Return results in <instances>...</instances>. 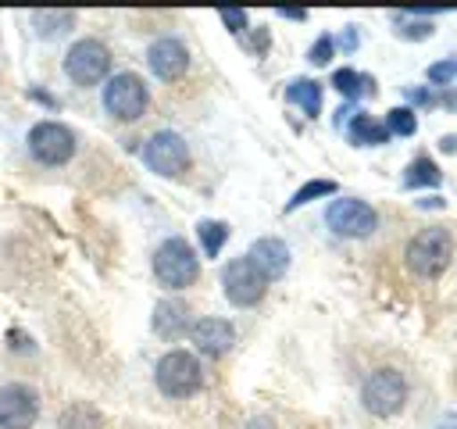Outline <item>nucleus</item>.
Returning a JSON list of instances; mask_svg holds the SVG:
<instances>
[{"label": "nucleus", "instance_id": "nucleus-18", "mask_svg": "<svg viewBox=\"0 0 457 429\" xmlns=\"http://www.w3.org/2000/svg\"><path fill=\"white\" fill-rule=\"evenodd\" d=\"M332 86H336L343 97H350V100H357V97H371V93H375V79H371V75H361V72H353V68H339V72H332Z\"/></svg>", "mask_w": 457, "mask_h": 429}, {"label": "nucleus", "instance_id": "nucleus-14", "mask_svg": "<svg viewBox=\"0 0 457 429\" xmlns=\"http://www.w3.org/2000/svg\"><path fill=\"white\" fill-rule=\"evenodd\" d=\"M246 257L261 268L264 279H278V275H286V268H289V247H286L282 240H275V236L257 240Z\"/></svg>", "mask_w": 457, "mask_h": 429}, {"label": "nucleus", "instance_id": "nucleus-9", "mask_svg": "<svg viewBox=\"0 0 457 429\" xmlns=\"http://www.w3.org/2000/svg\"><path fill=\"white\" fill-rule=\"evenodd\" d=\"M29 150L39 164H64L75 154V132L61 122H39L29 132Z\"/></svg>", "mask_w": 457, "mask_h": 429}, {"label": "nucleus", "instance_id": "nucleus-31", "mask_svg": "<svg viewBox=\"0 0 457 429\" xmlns=\"http://www.w3.org/2000/svg\"><path fill=\"white\" fill-rule=\"evenodd\" d=\"M278 14H282V18H296V21H303V18H307V11H296V7H282Z\"/></svg>", "mask_w": 457, "mask_h": 429}, {"label": "nucleus", "instance_id": "nucleus-29", "mask_svg": "<svg viewBox=\"0 0 457 429\" xmlns=\"http://www.w3.org/2000/svg\"><path fill=\"white\" fill-rule=\"evenodd\" d=\"M339 46H343V50H353V46H357V32H353V25L339 36Z\"/></svg>", "mask_w": 457, "mask_h": 429}, {"label": "nucleus", "instance_id": "nucleus-26", "mask_svg": "<svg viewBox=\"0 0 457 429\" xmlns=\"http://www.w3.org/2000/svg\"><path fill=\"white\" fill-rule=\"evenodd\" d=\"M428 79H432L436 86H446V82H453V79H457V57L436 61V64L428 68Z\"/></svg>", "mask_w": 457, "mask_h": 429}, {"label": "nucleus", "instance_id": "nucleus-25", "mask_svg": "<svg viewBox=\"0 0 457 429\" xmlns=\"http://www.w3.org/2000/svg\"><path fill=\"white\" fill-rule=\"evenodd\" d=\"M393 21L400 25L396 32L407 36V39H425L432 32V21L428 18H414V14H393Z\"/></svg>", "mask_w": 457, "mask_h": 429}, {"label": "nucleus", "instance_id": "nucleus-11", "mask_svg": "<svg viewBox=\"0 0 457 429\" xmlns=\"http://www.w3.org/2000/svg\"><path fill=\"white\" fill-rule=\"evenodd\" d=\"M39 415V397L32 386L7 383L0 386V429H29Z\"/></svg>", "mask_w": 457, "mask_h": 429}, {"label": "nucleus", "instance_id": "nucleus-28", "mask_svg": "<svg viewBox=\"0 0 457 429\" xmlns=\"http://www.w3.org/2000/svg\"><path fill=\"white\" fill-rule=\"evenodd\" d=\"M218 18H221V21L232 29V32H243V29H246V11H232V7H221V11H218Z\"/></svg>", "mask_w": 457, "mask_h": 429}, {"label": "nucleus", "instance_id": "nucleus-15", "mask_svg": "<svg viewBox=\"0 0 457 429\" xmlns=\"http://www.w3.org/2000/svg\"><path fill=\"white\" fill-rule=\"evenodd\" d=\"M189 329V307L182 304V300H161L157 307H154V332L157 336H164V340H175V336H182Z\"/></svg>", "mask_w": 457, "mask_h": 429}, {"label": "nucleus", "instance_id": "nucleus-32", "mask_svg": "<svg viewBox=\"0 0 457 429\" xmlns=\"http://www.w3.org/2000/svg\"><path fill=\"white\" fill-rule=\"evenodd\" d=\"M436 429H457V415H446V418H443Z\"/></svg>", "mask_w": 457, "mask_h": 429}, {"label": "nucleus", "instance_id": "nucleus-3", "mask_svg": "<svg viewBox=\"0 0 457 429\" xmlns=\"http://www.w3.org/2000/svg\"><path fill=\"white\" fill-rule=\"evenodd\" d=\"M154 379H157V390L168 393V397H189L204 386V368L193 354L186 350H168L157 368H154Z\"/></svg>", "mask_w": 457, "mask_h": 429}, {"label": "nucleus", "instance_id": "nucleus-4", "mask_svg": "<svg viewBox=\"0 0 457 429\" xmlns=\"http://www.w3.org/2000/svg\"><path fill=\"white\" fill-rule=\"evenodd\" d=\"M361 400L378 418L396 415L403 408V400H407V383H403V375L396 368H375L361 386Z\"/></svg>", "mask_w": 457, "mask_h": 429}, {"label": "nucleus", "instance_id": "nucleus-8", "mask_svg": "<svg viewBox=\"0 0 457 429\" xmlns=\"http://www.w3.org/2000/svg\"><path fill=\"white\" fill-rule=\"evenodd\" d=\"M221 286H225V297L236 304V307H250L264 297L268 290V279L261 275V268L250 261V257H236L225 265L221 272Z\"/></svg>", "mask_w": 457, "mask_h": 429}, {"label": "nucleus", "instance_id": "nucleus-30", "mask_svg": "<svg viewBox=\"0 0 457 429\" xmlns=\"http://www.w3.org/2000/svg\"><path fill=\"white\" fill-rule=\"evenodd\" d=\"M407 100H414V104H432V97H428L425 89H407Z\"/></svg>", "mask_w": 457, "mask_h": 429}, {"label": "nucleus", "instance_id": "nucleus-17", "mask_svg": "<svg viewBox=\"0 0 457 429\" xmlns=\"http://www.w3.org/2000/svg\"><path fill=\"white\" fill-rule=\"evenodd\" d=\"M286 97H289L296 107H303L307 118H318V114H321V86H318L314 79H293L289 89H286Z\"/></svg>", "mask_w": 457, "mask_h": 429}, {"label": "nucleus", "instance_id": "nucleus-12", "mask_svg": "<svg viewBox=\"0 0 457 429\" xmlns=\"http://www.w3.org/2000/svg\"><path fill=\"white\" fill-rule=\"evenodd\" d=\"M193 343H196V350L200 354H207V358H221L232 343H236V329H232V322L228 318H200V322H193Z\"/></svg>", "mask_w": 457, "mask_h": 429}, {"label": "nucleus", "instance_id": "nucleus-13", "mask_svg": "<svg viewBox=\"0 0 457 429\" xmlns=\"http://www.w3.org/2000/svg\"><path fill=\"white\" fill-rule=\"evenodd\" d=\"M146 64H150V72H154L157 79H179V75L189 68V54H186V46H182L179 39L164 36V39L150 43Z\"/></svg>", "mask_w": 457, "mask_h": 429}, {"label": "nucleus", "instance_id": "nucleus-2", "mask_svg": "<svg viewBox=\"0 0 457 429\" xmlns=\"http://www.w3.org/2000/svg\"><path fill=\"white\" fill-rule=\"evenodd\" d=\"M407 268L421 279H436L443 275V268L453 257V240L446 229H421L411 243H407Z\"/></svg>", "mask_w": 457, "mask_h": 429}, {"label": "nucleus", "instance_id": "nucleus-16", "mask_svg": "<svg viewBox=\"0 0 457 429\" xmlns=\"http://www.w3.org/2000/svg\"><path fill=\"white\" fill-rule=\"evenodd\" d=\"M346 136H350V143H357V147H378V143L389 139V129L378 125L371 114H353L350 125H346Z\"/></svg>", "mask_w": 457, "mask_h": 429}, {"label": "nucleus", "instance_id": "nucleus-19", "mask_svg": "<svg viewBox=\"0 0 457 429\" xmlns=\"http://www.w3.org/2000/svg\"><path fill=\"white\" fill-rule=\"evenodd\" d=\"M32 25L39 36H61L75 25V14L71 11H32Z\"/></svg>", "mask_w": 457, "mask_h": 429}, {"label": "nucleus", "instance_id": "nucleus-7", "mask_svg": "<svg viewBox=\"0 0 457 429\" xmlns=\"http://www.w3.org/2000/svg\"><path fill=\"white\" fill-rule=\"evenodd\" d=\"M104 107L118 118V122H136L146 111V86L139 75L121 72L104 86Z\"/></svg>", "mask_w": 457, "mask_h": 429}, {"label": "nucleus", "instance_id": "nucleus-1", "mask_svg": "<svg viewBox=\"0 0 457 429\" xmlns=\"http://www.w3.org/2000/svg\"><path fill=\"white\" fill-rule=\"evenodd\" d=\"M154 275H157V282L168 286V290H186L189 282H196L200 261H196V254H193V247H189L186 240L171 236V240H164V243L154 250Z\"/></svg>", "mask_w": 457, "mask_h": 429}, {"label": "nucleus", "instance_id": "nucleus-22", "mask_svg": "<svg viewBox=\"0 0 457 429\" xmlns=\"http://www.w3.org/2000/svg\"><path fill=\"white\" fill-rule=\"evenodd\" d=\"M332 193H336V182H332V179H311L307 186H300V189L289 197L286 211H296V207H303V204H311V200H318V197H332Z\"/></svg>", "mask_w": 457, "mask_h": 429}, {"label": "nucleus", "instance_id": "nucleus-10", "mask_svg": "<svg viewBox=\"0 0 457 429\" xmlns=\"http://www.w3.org/2000/svg\"><path fill=\"white\" fill-rule=\"evenodd\" d=\"M143 161L157 172V175H182L186 172V164H189V147H186V139L179 136V132H154L150 139H146V147H143Z\"/></svg>", "mask_w": 457, "mask_h": 429}, {"label": "nucleus", "instance_id": "nucleus-6", "mask_svg": "<svg viewBox=\"0 0 457 429\" xmlns=\"http://www.w3.org/2000/svg\"><path fill=\"white\" fill-rule=\"evenodd\" d=\"M325 222L336 236H346V240H361V236H371L375 225H378V214L371 204L357 200V197H343V200H332L328 211H325Z\"/></svg>", "mask_w": 457, "mask_h": 429}, {"label": "nucleus", "instance_id": "nucleus-24", "mask_svg": "<svg viewBox=\"0 0 457 429\" xmlns=\"http://www.w3.org/2000/svg\"><path fill=\"white\" fill-rule=\"evenodd\" d=\"M386 129H389V136H411L418 129V118L411 107H393L386 114Z\"/></svg>", "mask_w": 457, "mask_h": 429}, {"label": "nucleus", "instance_id": "nucleus-23", "mask_svg": "<svg viewBox=\"0 0 457 429\" xmlns=\"http://www.w3.org/2000/svg\"><path fill=\"white\" fill-rule=\"evenodd\" d=\"M96 425H100V415L89 404H71L61 415V429H96Z\"/></svg>", "mask_w": 457, "mask_h": 429}, {"label": "nucleus", "instance_id": "nucleus-27", "mask_svg": "<svg viewBox=\"0 0 457 429\" xmlns=\"http://www.w3.org/2000/svg\"><path fill=\"white\" fill-rule=\"evenodd\" d=\"M332 50H336V39L332 36H321L314 46H311V64H328V57H332Z\"/></svg>", "mask_w": 457, "mask_h": 429}, {"label": "nucleus", "instance_id": "nucleus-5", "mask_svg": "<svg viewBox=\"0 0 457 429\" xmlns=\"http://www.w3.org/2000/svg\"><path fill=\"white\" fill-rule=\"evenodd\" d=\"M107 68H111V50L100 39H79L64 54V75L79 86L100 82L107 75Z\"/></svg>", "mask_w": 457, "mask_h": 429}, {"label": "nucleus", "instance_id": "nucleus-20", "mask_svg": "<svg viewBox=\"0 0 457 429\" xmlns=\"http://www.w3.org/2000/svg\"><path fill=\"white\" fill-rule=\"evenodd\" d=\"M403 186H407V189H414V186H439V168H436V161L414 157V161L407 164V172H403Z\"/></svg>", "mask_w": 457, "mask_h": 429}, {"label": "nucleus", "instance_id": "nucleus-21", "mask_svg": "<svg viewBox=\"0 0 457 429\" xmlns=\"http://www.w3.org/2000/svg\"><path fill=\"white\" fill-rule=\"evenodd\" d=\"M196 232H200L204 254H207V257H218V250H221L225 240H228V225H225V222H214V218H204V222L196 225Z\"/></svg>", "mask_w": 457, "mask_h": 429}]
</instances>
